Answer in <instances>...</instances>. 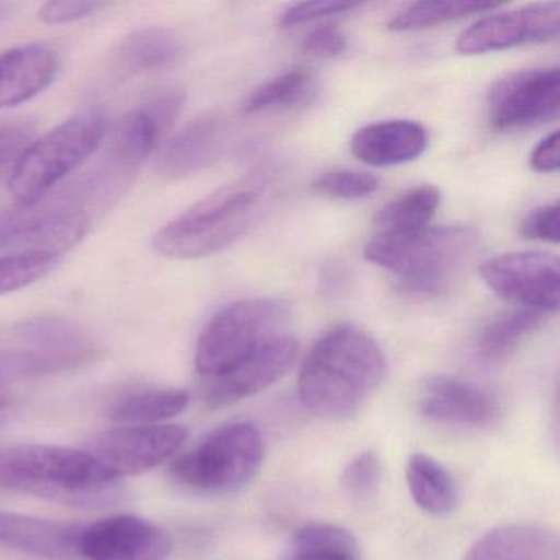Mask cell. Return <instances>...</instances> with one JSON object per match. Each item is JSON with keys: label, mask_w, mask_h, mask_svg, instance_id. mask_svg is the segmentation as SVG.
I'll use <instances>...</instances> for the list:
<instances>
[{"label": "cell", "mask_w": 560, "mask_h": 560, "mask_svg": "<svg viewBox=\"0 0 560 560\" xmlns=\"http://www.w3.org/2000/svg\"><path fill=\"white\" fill-rule=\"evenodd\" d=\"M529 166L537 173H552L559 170V132L544 137L529 156Z\"/></svg>", "instance_id": "f35d334b"}, {"label": "cell", "mask_w": 560, "mask_h": 560, "mask_svg": "<svg viewBox=\"0 0 560 560\" xmlns=\"http://www.w3.org/2000/svg\"><path fill=\"white\" fill-rule=\"evenodd\" d=\"M559 2L526 5L475 22L457 38L455 50L465 57L510 50L520 45L546 44L559 37Z\"/></svg>", "instance_id": "4fadbf2b"}, {"label": "cell", "mask_w": 560, "mask_h": 560, "mask_svg": "<svg viewBox=\"0 0 560 560\" xmlns=\"http://www.w3.org/2000/svg\"><path fill=\"white\" fill-rule=\"evenodd\" d=\"M61 264V255H0V296L44 280Z\"/></svg>", "instance_id": "4dcf8cb0"}, {"label": "cell", "mask_w": 560, "mask_h": 560, "mask_svg": "<svg viewBox=\"0 0 560 560\" xmlns=\"http://www.w3.org/2000/svg\"><path fill=\"white\" fill-rule=\"evenodd\" d=\"M546 313L536 310H517L491 320L478 337V357L485 362H497L516 350L537 327Z\"/></svg>", "instance_id": "83f0119b"}, {"label": "cell", "mask_w": 560, "mask_h": 560, "mask_svg": "<svg viewBox=\"0 0 560 560\" xmlns=\"http://www.w3.org/2000/svg\"><path fill=\"white\" fill-rule=\"evenodd\" d=\"M347 47L349 44H347L346 34L334 24H324L306 35L301 50L310 57L329 60V58L340 57Z\"/></svg>", "instance_id": "e575fe53"}, {"label": "cell", "mask_w": 560, "mask_h": 560, "mask_svg": "<svg viewBox=\"0 0 560 560\" xmlns=\"http://www.w3.org/2000/svg\"><path fill=\"white\" fill-rule=\"evenodd\" d=\"M521 234L529 241L559 244V206L546 205L534 209L521 224Z\"/></svg>", "instance_id": "8d00e7d4"}, {"label": "cell", "mask_w": 560, "mask_h": 560, "mask_svg": "<svg viewBox=\"0 0 560 560\" xmlns=\"http://www.w3.org/2000/svg\"><path fill=\"white\" fill-rule=\"evenodd\" d=\"M60 68V55L50 45H22L0 55V110L44 93L57 80Z\"/></svg>", "instance_id": "ffe728a7"}, {"label": "cell", "mask_w": 560, "mask_h": 560, "mask_svg": "<svg viewBox=\"0 0 560 560\" xmlns=\"http://www.w3.org/2000/svg\"><path fill=\"white\" fill-rule=\"evenodd\" d=\"M412 501L432 516H444L457 504L458 490L451 471L431 455L412 454L406 465Z\"/></svg>", "instance_id": "d4e9b609"}, {"label": "cell", "mask_w": 560, "mask_h": 560, "mask_svg": "<svg viewBox=\"0 0 560 560\" xmlns=\"http://www.w3.org/2000/svg\"><path fill=\"white\" fill-rule=\"evenodd\" d=\"M84 524L0 511V546L38 560H81Z\"/></svg>", "instance_id": "ac0fdd59"}, {"label": "cell", "mask_w": 560, "mask_h": 560, "mask_svg": "<svg viewBox=\"0 0 560 560\" xmlns=\"http://www.w3.org/2000/svg\"><path fill=\"white\" fill-rule=\"evenodd\" d=\"M120 478L88 451L50 444L0 447V488L73 506L116 500Z\"/></svg>", "instance_id": "7a4b0ae2"}, {"label": "cell", "mask_w": 560, "mask_h": 560, "mask_svg": "<svg viewBox=\"0 0 560 560\" xmlns=\"http://www.w3.org/2000/svg\"><path fill=\"white\" fill-rule=\"evenodd\" d=\"M31 143V129L27 126H0V173L18 162Z\"/></svg>", "instance_id": "74e56055"}, {"label": "cell", "mask_w": 560, "mask_h": 560, "mask_svg": "<svg viewBox=\"0 0 560 560\" xmlns=\"http://www.w3.org/2000/svg\"><path fill=\"white\" fill-rule=\"evenodd\" d=\"M9 15H11V11H9L8 4H0V24H4L8 21Z\"/></svg>", "instance_id": "ab89813d"}, {"label": "cell", "mask_w": 560, "mask_h": 560, "mask_svg": "<svg viewBox=\"0 0 560 560\" xmlns=\"http://www.w3.org/2000/svg\"><path fill=\"white\" fill-rule=\"evenodd\" d=\"M386 373L385 353L365 330L349 324L327 330L301 365L298 393L307 411L349 419L375 395Z\"/></svg>", "instance_id": "6da1fadb"}, {"label": "cell", "mask_w": 560, "mask_h": 560, "mask_svg": "<svg viewBox=\"0 0 560 560\" xmlns=\"http://www.w3.org/2000/svg\"><path fill=\"white\" fill-rule=\"evenodd\" d=\"M357 8H360V5L350 4V2H304V4H294L281 14L280 25L283 28H294L298 25L320 21V19L346 14V12H352Z\"/></svg>", "instance_id": "836d02e7"}, {"label": "cell", "mask_w": 560, "mask_h": 560, "mask_svg": "<svg viewBox=\"0 0 560 560\" xmlns=\"http://www.w3.org/2000/svg\"><path fill=\"white\" fill-rule=\"evenodd\" d=\"M104 8H106L104 2H88V0L47 2L38 11V19L44 24L50 25L73 24V22L83 21V19L97 14Z\"/></svg>", "instance_id": "d590c367"}, {"label": "cell", "mask_w": 560, "mask_h": 560, "mask_svg": "<svg viewBox=\"0 0 560 560\" xmlns=\"http://www.w3.org/2000/svg\"><path fill=\"white\" fill-rule=\"evenodd\" d=\"M419 409L424 418L439 424L464 428H488L501 415L500 402L491 393L447 375L425 380Z\"/></svg>", "instance_id": "e0dca14e"}, {"label": "cell", "mask_w": 560, "mask_h": 560, "mask_svg": "<svg viewBox=\"0 0 560 560\" xmlns=\"http://www.w3.org/2000/svg\"><path fill=\"white\" fill-rule=\"evenodd\" d=\"M90 228L91 209L71 183L50 199L0 212V252L63 255Z\"/></svg>", "instance_id": "ba28073f"}, {"label": "cell", "mask_w": 560, "mask_h": 560, "mask_svg": "<svg viewBox=\"0 0 560 560\" xmlns=\"http://www.w3.org/2000/svg\"><path fill=\"white\" fill-rule=\"evenodd\" d=\"M497 5L491 2H462V0H434L418 2L396 14L388 22L392 32H424L452 24L471 15L485 14Z\"/></svg>", "instance_id": "f1b7e54d"}, {"label": "cell", "mask_w": 560, "mask_h": 560, "mask_svg": "<svg viewBox=\"0 0 560 560\" xmlns=\"http://www.w3.org/2000/svg\"><path fill=\"white\" fill-rule=\"evenodd\" d=\"M228 122L218 113H205L186 124L160 153L159 173L182 179L208 168L224 149Z\"/></svg>", "instance_id": "d6986e66"}, {"label": "cell", "mask_w": 560, "mask_h": 560, "mask_svg": "<svg viewBox=\"0 0 560 560\" xmlns=\"http://www.w3.org/2000/svg\"><path fill=\"white\" fill-rule=\"evenodd\" d=\"M464 560H559V547L546 527L510 524L481 536Z\"/></svg>", "instance_id": "603a6c76"}, {"label": "cell", "mask_w": 560, "mask_h": 560, "mask_svg": "<svg viewBox=\"0 0 560 560\" xmlns=\"http://www.w3.org/2000/svg\"><path fill=\"white\" fill-rule=\"evenodd\" d=\"M264 196L258 179H242L215 189L160 229L153 237L156 254L175 260H196L224 250L248 231Z\"/></svg>", "instance_id": "3957f363"}, {"label": "cell", "mask_w": 560, "mask_h": 560, "mask_svg": "<svg viewBox=\"0 0 560 560\" xmlns=\"http://www.w3.org/2000/svg\"><path fill=\"white\" fill-rule=\"evenodd\" d=\"M557 68L523 71L501 81L490 94V122L497 130L539 126L559 113Z\"/></svg>", "instance_id": "5bb4252c"}, {"label": "cell", "mask_w": 560, "mask_h": 560, "mask_svg": "<svg viewBox=\"0 0 560 560\" xmlns=\"http://www.w3.org/2000/svg\"><path fill=\"white\" fill-rule=\"evenodd\" d=\"M478 234L470 228L424 229L411 235H375L366 244L365 258L398 275L415 294L441 293L452 275L477 247Z\"/></svg>", "instance_id": "277c9868"}, {"label": "cell", "mask_w": 560, "mask_h": 560, "mask_svg": "<svg viewBox=\"0 0 560 560\" xmlns=\"http://www.w3.org/2000/svg\"><path fill=\"white\" fill-rule=\"evenodd\" d=\"M185 100V91L175 88L130 110L117 126L104 163L132 182L137 170L182 116Z\"/></svg>", "instance_id": "7c38bea8"}, {"label": "cell", "mask_w": 560, "mask_h": 560, "mask_svg": "<svg viewBox=\"0 0 560 560\" xmlns=\"http://www.w3.org/2000/svg\"><path fill=\"white\" fill-rule=\"evenodd\" d=\"M353 155L370 166H396L415 162L428 149V132L412 120L370 124L353 136Z\"/></svg>", "instance_id": "44dd1931"}, {"label": "cell", "mask_w": 560, "mask_h": 560, "mask_svg": "<svg viewBox=\"0 0 560 560\" xmlns=\"http://www.w3.org/2000/svg\"><path fill=\"white\" fill-rule=\"evenodd\" d=\"M314 91L313 74L306 70H291L267 81L245 100V114L275 113L294 109L310 100Z\"/></svg>", "instance_id": "f546056e"}, {"label": "cell", "mask_w": 560, "mask_h": 560, "mask_svg": "<svg viewBox=\"0 0 560 560\" xmlns=\"http://www.w3.org/2000/svg\"><path fill=\"white\" fill-rule=\"evenodd\" d=\"M382 480V464L375 452L357 455L342 475L343 488L355 500H369L378 490Z\"/></svg>", "instance_id": "d6a6232c"}, {"label": "cell", "mask_w": 560, "mask_h": 560, "mask_svg": "<svg viewBox=\"0 0 560 560\" xmlns=\"http://www.w3.org/2000/svg\"><path fill=\"white\" fill-rule=\"evenodd\" d=\"M298 359V340L281 334L252 353L221 378L208 383V402L215 408L234 405L280 382Z\"/></svg>", "instance_id": "2e32d148"}, {"label": "cell", "mask_w": 560, "mask_h": 560, "mask_svg": "<svg viewBox=\"0 0 560 560\" xmlns=\"http://www.w3.org/2000/svg\"><path fill=\"white\" fill-rule=\"evenodd\" d=\"M172 549L165 529L133 514L104 517L81 530V560H166Z\"/></svg>", "instance_id": "9a60e30c"}, {"label": "cell", "mask_w": 560, "mask_h": 560, "mask_svg": "<svg viewBox=\"0 0 560 560\" xmlns=\"http://www.w3.org/2000/svg\"><path fill=\"white\" fill-rule=\"evenodd\" d=\"M189 395L185 389L139 386L117 395L107 406V418L122 424H162L185 411Z\"/></svg>", "instance_id": "cb8c5ba5"}, {"label": "cell", "mask_w": 560, "mask_h": 560, "mask_svg": "<svg viewBox=\"0 0 560 560\" xmlns=\"http://www.w3.org/2000/svg\"><path fill=\"white\" fill-rule=\"evenodd\" d=\"M441 205V191L422 185L408 189L385 206L375 218L376 235H411L428 229Z\"/></svg>", "instance_id": "484cf974"}, {"label": "cell", "mask_w": 560, "mask_h": 560, "mask_svg": "<svg viewBox=\"0 0 560 560\" xmlns=\"http://www.w3.org/2000/svg\"><path fill=\"white\" fill-rule=\"evenodd\" d=\"M264 458L265 442L257 425L229 422L179 455L170 475L176 483L195 493H232L257 475Z\"/></svg>", "instance_id": "52a82bcc"}, {"label": "cell", "mask_w": 560, "mask_h": 560, "mask_svg": "<svg viewBox=\"0 0 560 560\" xmlns=\"http://www.w3.org/2000/svg\"><path fill=\"white\" fill-rule=\"evenodd\" d=\"M493 293L524 310L552 313L559 307V258L544 252H511L490 258L480 267Z\"/></svg>", "instance_id": "8fae6325"}, {"label": "cell", "mask_w": 560, "mask_h": 560, "mask_svg": "<svg viewBox=\"0 0 560 560\" xmlns=\"http://www.w3.org/2000/svg\"><path fill=\"white\" fill-rule=\"evenodd\" d=\"M106 130V113L93 107L28 143L9 178V192L18 206L35 205L47 198L55 186L96 152Z\"/></svg>", "instance_id": "5b68a950"}, {"label": "cell", "mask_w": 560, "mask_h": 560, "mask_svg": "<svg viewBox=\"0 0 560 560\" xmlns=\"http://www.w3.org/2000/svg\"><path fill=\"white\" fill-rule=\"evenodd\" d=\"M183 55V42L168 28L149 27L124 37L110 55V70L119 78L163 70Z\"/></svg>", "instance_id": "7402d4cb"}, {"label": "cell", "mask_w": 560, "mask_h": 560, "mask_svg": "<svg viewBox=\"0 0 560 560\" xmlns=\"http://www.w3.org/2000/svg\"><path fill=\"white\" fill-rule=\"evenodd\" d=\"M290 316L288 304L271 298L237 301L219 311L206 324L196 346L195 365L206 385L287 334Z\"/></svg>", "instance_id": "8992f818"}, {"label": "cell", "mask_w": 560, "mask_h": 560, "mask_svg": "<svg viewBox=\"0 0 560 560\" xmlns=\"http://www.w3.org/2000/svg\"><path fill=\"white\" fill-rule=\"evenodd\" d=\"M103 355V343L93 334L57 316L24 320L15 327L14 346L5 347L12 380L71 372Z\"/></svg>", "instance_id": "9c48e42d"}, {"label": "cell", "mask_w": 560, "mask_h": 560, "mask_svg": "<svg viewBox=\"0 0 560 560\" xmlns=\"http://www.w3.org/2000/svg\"><path fill=\"white\" fill-rule=\"evenodd\" d=\"M314 191L334 199H362L378 189V178L372 173L355 170H334L313 182Z\"/></svg>", "instance_id": "1f68e13d"}, {"label": "cell", "mask_w": 560, "mask_h": 560, "mask_svg": "<svg viewBox=\"0 0 560 560\" xmlns=\"http://www.w3.org/2000/svg\"><path fill=\"white\" fill-rule=\"evenodd\" d=\"M186 438L188 431L179 424L124 425L101 432L88 452L114 477H132L172 458Z\"/></svg>", "instance_id": "30bf717a"}, {"label": "cell", "mask_w": 560, "mask_h": 560, "mask_svg": "<svg viewBox=\"0 0 560 560\" xmlns=\"http://www.w3.org/2000/svg\"><path fill=\"white\" fill-rule=\"evenodd\" d=\"M360 544L346 527L313 523L294 534L291 550L283 560H360Z\"/></svg>", "instance_id": "4316f807"}]
</instances>
